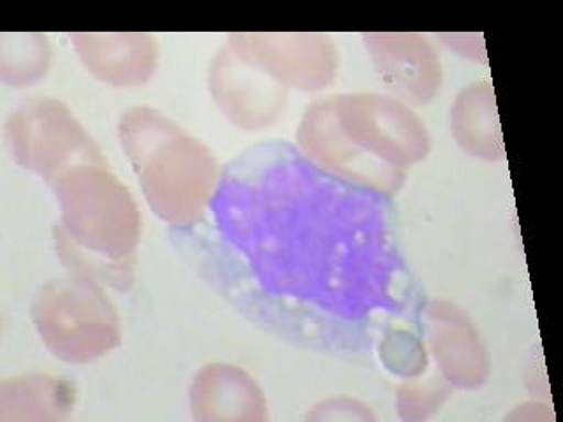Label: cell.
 Instances as JSON below:
<instances>
[{"label": "cell", "instance_id": "1", "mask_svg": "<svg viewBox=\"0 0 563 422\" xmlns=\"http://www.w3.org/2000/svg\"><path fill=\"white\" fill-rule=\"evenodd\" d=\"M386 196L340 180L282 143L220 173L205 266L243 312L328 351L368 347L409 296Z\"/></svg>", "mask_w": 563, "mask_h": 422}, {"label": "cell", "instance_id": "2", "mask_svg": "<svg viewBox=\"0 0 563 422\" xmlns=\"http://www.w3.org/2000/svg\"><path fill=\"white\" fill-rule=\"evenodd\" d=\"M298 145L322 171L393 198L407 167L427 157L430 136L418 114L395 97L342 93L308 106Z\"/></svg>", "mask_w": 563, "mask_h": 422}, {"label": "cell", "instance_id": "3", "mask_svg": "<svg viewBox=\"0 0 563 422\" xmlns=\"http://www.w3.org/2000/svg\"><path fill=\"white\" fill-rule=\"evenodd\" d=\"M58 202L53 229L58 259L73 275L131 289L141 216L136 201L102 152L64 167L48 181Z\"/></svg>", "mask_w": 563, "mask_h": 422}, {"label": "cell", "instance_id": "4", "mask_svg": "<svg viewBox=\"0 0 563 422\" xmlns=\"http://www.w3.org/2000/svg\"><path fill=\"white\" fill-rule=\"evenodd\" d=\"M119 136L152 210L180 231L201 224L220 180L210 149L148 106L123 111Z\"/></svg>", "mask_w": 563, "mask_h": 422}, {"label": "cell", "instance_id": "5", "mask_svg": "<svg viewBox=\"0 0 563 422\" xmlns=\"http://www.w3.org/2000/svg\"><path fill=\"white\" fill-rule=\"evenodd\" d=\"M32 321L53 356L75 365L99 359L122 340L120 316L104 287L73 273L37 290Z\"/></svg>", "mask_w": 563, "mask_h": 422}, {"label": "cell", "instance_id": "6", "mask_svg": "<svg viewBox=\"0 0 563 422\" xmlns=\"http://www.w3.org/2000/svg\"><path fill=\"white\" fill-rule=\"evenodd\" d=\"M4 140L14 160L46 184L78 158L101 152L73 111L53 97H34L14 108Z\"/></svg>", "mask_w": 563, "mask_h": 422}, {"label": "cell", "instance_id": "7", "mask_svg": "<svg viewBox=\"0 0 563 422\" xmlns=\"http://www.w3.org/2000/svg\"><path fill=\"white\" fill-rule=\"evenodd\" d=\"M229 48L284 88L316 92L333 84L339 52L324 34H233Z\"/></svg>", "mask_w": 563, "mask_h": 422}, {"label": "cell", "instance_id": "8", "mask_svg": "<svg viewBox=\"0 0 563 422\" xmlns=\"http://www.w3.org/2000/svg\"><path fill=\"white\" fill-rule=\"evenodd\" d=\"M210 92L220 111L240 129L260 131L280 119L287 106V88L257 67L238 57L229 46L210 66Z\"/></svg>", "mask_w": 563, "mask_h": 422}, {"label": "cell", "instance_id": "9", "mask_svg": "<svg viewBox=\"0 0 563 422\" xmlns=\"http://www.w3.org/2000/svg\"><path fill=\"white\" fill-rule=\"evenodd\" d=\"M384 87L400 102L427 104L439 92L442 66L433 44L421 34H365Z\"/></svg>", "mask_w": 563, "mask_h": 422}, {"label": "cell", "instance_id": "10", "mask_svg": "<svg viewBox=\"0 0 563 422\" xmlns=\"http://www.w3.org/2000/svg\"><path fill=\"white\" fill-rule=\"evenodd\" d=\"M428 340L445 380L456 387H479L489 375V356L471 319L445 299H433L424 310Z\"/></svg>", "mask_w": 563, "mask_h": 422}, {"label": "cell", "instance_id": "11", "mask_svg": "<svg viewBox=\"0 0 563 422\" xmlns=\"http://www.w3.org/2000/svg\"><path fill=\"white\" fill-rule=\"evenodd\" d=\"M90 75L111 87L145 85L157 69V41L150 34L69 35Z\"/></svg>", "mask_w": 563, "mask_h": 422}, {"label": "cell", "instance_id": "12", "mask_svg": "<svg viewBox=\"0 0 563 422\" xmlns=\"http://www.w3.org/2000/svg\"><path fill=\"white\" fill-rule=\"evenodd\" d=\"M196 421H266V400L251 375L233 365L199 369L190 387Z\"/></svg>", "mask_w": 563, "mask_h": 422}, {"label": "cell", "instance_id": "13", "mask_svg": "<svg viewBox=\"0 0 563 422\" xmlns=\"http://www.w3.org/2000/svg\"><path fill=\"white\" fill-rule=\"evenodd\" d=\"M76 403V389L64 378L31 374L0 384V421H62Z\"/></svg>", "mask_w": 563, "mask_h": 422}, {"label": "cell", "instance_id": "14", "mask_svg": "<svg viewBox=\"0 0 563 422\" xmlns=\"http://www.w3.org/2000/svg\"><path fill=\"white\" fill-rule=\"evenodd\" d=\"M454 137L465 152L486 160H500L506 155L498 123L495 92L489 84H472L463 88L453 108Z\"/></svg>", "mask_w": 563, "mask_h": 422}, {"label": "cell", "instance_id": "15", "mask_svg": "<svg viewBox=\"0 0 563 422\" xmlns=\"http://www.w3.org/2000/svg\"><path fill=\"white\" fill-rule=\"evenodd\" d=\"M52 46L44 34L0 35V79L9 87H31L48 73Z\"/></svg>", "mask_w": 563, "mask_h": 422}, {"label": "cell", "instance_id": "16", "mask_svg": "<svg viewBox=\"0 0 563 422\" xmlns=\"http://www.w3.org/2000/svg\"><path fill=\"white\" fill-rule=\"evenodd\" d=\"M380 354L387 368L407 377L421 374L427 365V352L422 343L409 331H393L384 336Z\"/></svg>", "mask_w": 563, "mask_h": 422}, {"label": "cell", "instance_id": "17", "mask_svg": "<svg viewBox=\"0 0 563 422\" xmlns=\"http://www.w3.org/2000/svg\"><path fill=\"white\" fill-rule=\"evenodd\" d=\"M445 398H448V389L439 384L410 380L405 382L398 391V410L404 419H412V421L427 419L439 410Z\"/></svg>", "mask_w": 563, "mask_h": 422}, {"label": "cell", "instance_id": "18", "mask_svg": "<svg viewBox=\"0 0 563 422\" xmlns=\"http://www.w3.org/2000/svg\"><path fill=\"white\" fill-rule=\"evenodd\" d=\"M308 419H352V421H375V413L361 401L349 400V398H334V400H325L317 404L312 413H308Z\"/></svg>", "mask_w": 563, "mask_h": 422}]
</instances>
